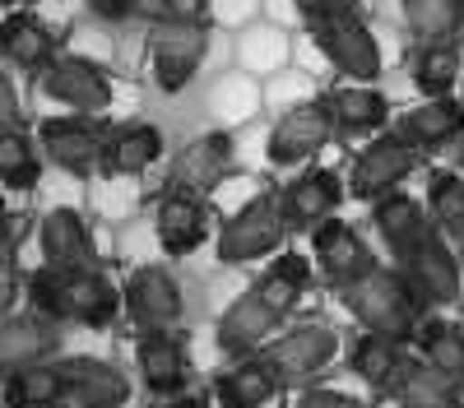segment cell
<instances>
[{"mask_svg": "<svg viewBox=\"0 0 464 408\" xmlns=\"http://www.w3.org/2000/svg\"><path fill=\"white\" fill-rule=\"evenodd\" d=\"M306 283H312V265H306V255H284L279 265L265 274V283L256 292L284 316V311H293L302 297H306Z\"/></svg>", "mask_w": 464, "mask_h": 408, "instance_id": "f546056e", "label": "cell"}, {"mask_svg": "<svg viewBox=\"0 0 464 408\" xmlns=\"http://www.w3.org/2000/svg\"><path fill=\"white\" fill-rule=\"evenodd\" d=\"M459 163H464V154H459Z\"/></svg>", "mask_w": 464, "mask_h": 408, "instance_id": "681fc988", "label": "cell"}, {"mask_svg": "<svg viewBox=\"0 0 464 408\" xmlns=\"http://www.w3.org/2000/svg\"><path fill=\"white\" fill-rule=\"evenodd\" d=\"M464 130V107L459 102H437V107H422L404 121V139H413L418 148L422 144H446Z\"/></svg>", "mask_w": 464, "mask_h": 408, "instance_id": "1f68e13d", "label": "cell"}, {"mask_svg": "<svg viewBox=\"0 0 464 408\" xmlns=\"http://www.w3.org/2000/svg\"><path fill=\"white\" fill-rule=\"evenodd\" d=\"M172 408H205V403H196V399H181V403H172Z\"/></svg>", "mask_w": 464, "mask_h": 408, "instance_id": "bcb514c9", "label": "cell"}, {"mask_svg": "<svg viewBox=\"0 0 464 408\" xmlns=\"http://www.w3.org/2000/svg\"><path fill=\"white\" fill-rule=\"evenodd\" d=\"M24 5H33V0H0V10H24Z\"/></svg>", "mask_w": 464, "mask_h": 408, "instance_id": "f6af8a7d", "label": "cell"}, {"mask_svg": "<svg viewBox=\"0 0 464 408\" xmlns=\"http://www.w3.org/2000/svg\"><path fill=\"white\" fill-rule=\"evenodd\" d=\"M43 148L56 167H65L74 176H89L107 154V139L84 117H56V121H43Z\"/></svg>", "mask_w": 464, "mask_h": 408, "instance_id": "8992f818", "label": "cell"}, {"mask_svg": "<svg viewBox=\"0 0 464 408\" xmlns=\"http://www.w3.org/2000/svg\"><path fill=\"white\" fill-rule=\"evenodd\" d=\"M334 204H339V176L334 172H312V176L293 181V191L284 200V218L293 223V228H306V223H321Z\"/></svg>", "mask_w": 464, "mask_h": 408, "instance_id": "d4e9b609", "label": "cell"}, {"mask_svg": "<svg viewBox=\"0 0 464 408\" xmlns=\"http://www.w3.org/2000/svg\"><path fill=\"white\" fill-rule=\"evenodd\" d=\"M93 5V14H102V19H130V14H140L149 0H89Z\"/></svg>", "mask_w": 464, "mask_h": 408, "instance_id": "f35d334b", "label": "cell"}, {"mask_svg": "<svg viewBox=\"0 0 464 408\" xmlns=\"http://www.w3.org/2000/svg\"><path fill=\"white\" fill-rule=\"evenodd\" d=\"M275 390H279V376L269 362H242L237 371H227L218 381V399L227 408H265L275 399Z\"/></svg>", "mask_w": 464, "mask_h": 408, "instance_id": "484cf974", "label": "cell"}, {"mask_svg": "<svg viewBox=\"0 0 464 408\" xmlns=\"http://www.w3.org/2000/svg\"><path fill=\"white\" fill-rule=\"evenodd\" d=\"M61 366H65V403L74 408H121L130 394L121 371L98 357H70Z\"/></svg>", "mask_w": 464, "mask_h": 408, "instance_id": "ba28073f", "label": "cell"}, {"mask_svg": "<svg viewBox=\"0 0 464 408\" xmlns=\"http://www.w3.org/2000/svg\"><path fill=\"white\" fill-rule=\"evenodd\" d=\"M275 325H279V311L269 307L260 292H246L242 302H232L227 316L218 320V348L232 353V357H242V353L260 348L269 334H275Z\"/></svg>", "mask_w": 464, "mask_h": 408, "instance_id": "4fadbf2b", "label": "cell"}, {"mask_svg": "<svg viewBox=\"0 0 464 408\" xmlns=\"http://www.w3.org/2000/svg\"><path fill=\"white\" fill-rule=\"evenodd\" d=\"M353 371L367 385H376L381 394H395L400 381H404V371H409V357L400 353L395 339H385V334H367V339H358V348H353Z\"/></svg>", "mask_w": 464, "mask_h": 408, "instance_id": "603a6c76", "label": "cell"}, {"mask_svg": "<svg viewBox=\"0 0 464 408\" xmlns=\"http://www.w3.org/2000/svg\"><path fill=\"white\" fill-rule=\"evenodd\" d=\"M37 84H43L47 98H56V102H65L74 111H102L111 102L107 74L84 56H52L43 70H37Z\"/></svg>", "mask_w": 464, "mask_h": 408, "instance_id": "3957f363", "label": "cell"}, {"mask_svg": "<svg viewBox=\"0 0 464 408\" xmlns=\"http://www.w3.org/2000/svg\"><path fill=\"white\" fill-rule=\"evenodd\" d=\"M37 176H43V154L33 148V139L19 126L0 130V181L10 191H33Z\"/></svg>", "mask_w": 464, "mask_h": 408, "instance_id": "4316f807", "label": "cell"}, {"mask_svg": "<svg viewBox=\"0 0 464 408\" xmlns=\"http://www.w3.org/2000/svg\"><path fill=\"white\" fill-rule=\"evenodd\" d=\"M459 390H464V376H459Z\"/></svg>", "mask_w": 464, "mask_h": 408, "instance_id": "c3c4849f", "label": "cell"}, {"mask_svg": "<svg viewBox=\"0 0 464 408\" xmlns=\"http://www.w3.org/2000/svg\"><path fill=\"white\" fill-rule=\"evenodd\" d=\"M330 107H334V117H339L343 130H372V126L385 121V102L376 93H367V89H339L330 98Z\"/></svg>", "mask_w": 464, "mask_h": 408, "instance_id": "d6a6232c", "label": "cell"}, {"mask_svg": "<svg viewBox=\"0 0 464 408\" xmlns=\"http://www.w3.org/2000/svg\"><path fill=\"white\" fill-rule=\"evenodd\" d=\"M56 353V325L47 316H0V371L47 362Z\"/></svg>", "mask_w": 464, "mask_h": 408, "instance_id": "30bf717a", "label": "cell"}, {"mask_svg": "<svg viewBox=\"0 0 464 408\" xmlns=\"http://www.w3.org/2000/svg\"><path fill=\"white\" fill-rule=\"evenodd\" d=\"M37 237H43V260L52 270H93V237L74 209H52Z\"/></svg>", "mask_w": 464, "mask_h": 408, "instance_id": "7c38bea8", "label": "cell"}, {"mask_svg": "<svg viewBox=\"0 0 464 408\" xmlns=\"http://www.w3.org/2000/svg\"><path fill=\"white\" fill-rule=\"evenodd\" d=\"M459 242H464V237H459Z\"/></svg>", "mask_w": 464, "mask_h": 408, "instance_id": "816d5d0a", "label": "cell"}, {"mask_svg": "<svg viewBox=\"0 0 464 408\" xmlns=\"http://www.w3.org/2000/svg\"><path fill=\"white\" fill-rule=\"evenodd\" d=\"M163 14L168 19H181V24H196L205 14V0H163Z\"/></svg>", "mask_w": 464, "mask_h": 408, "instance_id": "b9f144b4", "label": "cell"}, {"mask_svg": "<svg viewBox=\"0 0 464 408\" xmlns=\"http://www.w3.org/2000/svg\"><path fill=\"white\" fill-rule=\"evenodd\" d=\"M418 344H422V357H428V366H437L441 376L459 381L464 376V334L441 325V320H422L418 325Z\"/></svg>", "mask_w": 464, "mask_h": 408, "instance_id": "4dcf8cb0", "label": "cell"}, {"mask_svg": "<svg viewBox=\"0 0 464 408\" xmlns=\"http://www.w3.org/2000/svg\"><path fill=\"white\" fill-rule=\"evenodd\" d=\"M432 213H437L441 228H450V232L464 237V181L459 176L446 172V176L432 181Z\"/></svg>", "mask_w": 464, "mask_h": 408, "instance_id": "e575fe53", "label": "cell"}, {"mask_svg": "<svg viewBox=\"0 0 464 408\" xmlns=\"http://www.w3.org/2000/svg\"><path fill=\"white\" fill-rule=\"evenodd\" d=\"M242 61L251 70H269L284 61V37L279 33H246L242 37Z\"/></svg>", "mask_w": 464, "mask_h": 408, "instance_id": "8d00e7d4", "label": "cell"}, {"mask_svg": "<svg viewBox=\"0 0 464 408\" xmlns=\"http://www.w3.org/2000/svg\"><path fill=\"white\" fill-rule=\"evenodd\" d=\"M330 135V111L325 107H297L275 126L269 135V158L275 163H297L306 154H316Z\"/></svg>", "mask_w": 464, "mask_h": 408, "instance_id": "9a60e30c", "label": "cell"}, {"mask_svg": "<svg viewBox=\"0 0 464 408\" xmlns=\"http://www.w3.org/2000/svg\"><path fill=\"white\" fill-rule=\"evenodd\" d=\"M10 126H19V98H14L10 80L0 74V130H10Z\"/></svg>", "mask_w": 464, "mask_h": 408, "instance_id": "ab89813d", "label": "cell"}, {"mask_svg": "<svg viewBox=\"0 0 464 408\" xmlns=\"http://www.w3.org/2000/svg\"><path fill=\"white\" fill-rule=\"evenodd\" d=\"M135 357H140V371H144V385L153 394H177L186 385V353L168 329H144Z\"/></svg>", "mask_w": 464, "mask_h": 408, "instance_id": "e0dca14e", "label": "cell"}, {"mask_svg": "<svg viewBox=\"0 0 464 408\" xmlns=\"http://www.w3.org/2000/svg\"><path fill=\"white\" fill-rule=\"evenodd\" d=\"M395 399H400L404 408H459L455 381L441 376L437 366H413V362H409V371H404Z\"/></svg>", "mask_w": 464, "mask_h": 408, "instance_id": "f1b7e54d", "label": "cell"}, {"mask_svg": "<svg viewBox=\"0 0 464 408\" xmlns=\"http://www.w3.org/2000/svg\"><path fill=\"white\" fill-rule=\"evenodd\" d=\"M126 311L140 329H172L181 320V292L159 265H144L126 283Z\"/></svg>", "mask_w": 464, "mask_h": 408, "instance_id": "52a82bcc", "label": "cell"}, {"mask_svg": "<svg viewBox=\"0 0 464 408\" xmlns=\"http://www.w3.org/2000/svg\"><path fill=\"white\" fill-rule=\"evenodd\" d=\"M14 297H19V270H14L10 251H0V316L14 311Z\"/></svg>", "mask_w": 464, "mask_h": 408, "instance_id": "74e56055", "label": "cell"}, {"mask_svg": "<svg viewBox=\"0 0 464 408\" xmlns=\"http://www.w3.org/2000/svg\"><path fill=\"white\" fill-rule=\"evenodd\" d=\"M284 228H288L284 204H279L275 195H260V200H251V204L223 228L218 255L227 260V265H237V260H256V255H265V251L279 246Z\"/></svg>", "mask_w": 464, "mask_h": 408, "instance_id": "7a4b0ae2", "label": "cell"}, {"mask_svg": "<svg viewBox=\"0 0 464 408\" xmlns=\"http://www.w3.org/2000/svg\"><path fill=\"white\" fill-rule=\"evenodd\" d=\"M334 348H339V339L330 329H321V325H306V329H293V334H284V339L269 348V366H275V376L279 381H302V376H312V371H321L330 357H334Z\"/></svg>", "mask_w": 464, "mask_h": 408, "instance_id": "8fae6325", "label": "cell"}, {"mask_svg": "<svg viewBox=\"0 0 464 408\" xmlns=\"http://www.w3.org/2000/svg\"><path fill=\"white\" fill-rule=\"evenodd\" d=\"M200 52H205V33L196 24H181V19L159 24V33H153V70H159V84L181 89L196 74Z\"/></svg>", "mask_w": 464, "mask_h": 408, "instance_id": "9c48e42d", "label": "cell"}, {"mask_svg": "<svg viewBox=\"0 0 464 408\" xmlns=\"http://www.w3.org/2000/svg\"><path fill=\"white\" fill-rule=\"evenodd\" d=\"M297 5H302V14H306V19H316V14L334 10V0H297Z\"/></svg>", "mask_w": 464, "mask_h": 408, "instance_id": "ee69618b", "label": "cell"}, {"mask_svg": "<svg viewBox=\"0 0 464 408\" xmlns=\"http://www.w3.org/2000/svg\"><path fill=\"white\" fill-rule=\"evenodd\" d=\"M65 307H70V320L102 329L121 311V292L93 270H65Z\"/></svg>", "mask_w": 464, "mask_h": 408, "instance_id": "5bb4252c", "label": "cell"}, {"mask_svg": "<svg viewBox=\"0 0 464 408\" xmlns=\"http://www.w3.org/2000/svg\"><path fill=\"white\" fill-rule=\"evenodd\" d=\"M455 19H464V0H455Z\"/></svg>", "mask_w": 464, "mask_h": 408, "instance_id": "7dc6e473", "label": "cell"}, {"mask_svg": "<svg viewBox=\"0 0 464 408\" xmlns=\"http://www.w3.org/2000/svg\"><path fill=\"white\" fill-rule=\"evenodd\" d=\"M5 403L10 408H56V403H65V366L61 362H33V366L10 371Z\"/></svg>", "mask_w": 464, "mask_h": 408, "instance_id": "7402d4cb", "label": "cell"}, {"mask_svg": "<svg viewBox=\"0 0 464 408\" xmlns=\"http://www.w3.org/2000/svg\"><path fill=\"white\" fill-rule=\"evenodd\" d=\"M409 24L422 33H450L455 24V0H404Z\"/></svg>", "mask_w": 464, "mask_h": 408, "instance_id": "d590c367", "label": "cell"}, {"mask_svg": "<svg viewBox=\"0 0 464 408\" xmlns=\"http://www.w3.org/2000/svg\"><path fill=\"white\" fill-rule=\"evenodd\" d=\"M56 408H61V403H56Z\"/></svg>", "mask_w": 464, "mask_h": 408, "instance_id": "f907efd6", "label": "cell"}, {"mask_svg": "<svg viewBox=\"0 0 464 408\" xmlns=\"http://www.w3.org/2000/svg\"><path fill=\"white\" fill-rule=\"evenodd\" d=\"M343 302L353 307V316L372 329V334H385V339H409V334H418V292L385 274V270H367L362 279L343 283Z\"/></svg>", "mask_w": 464, "mask_h": 408, "instance_id": "6da1fadb", "label": "cell"}, {"mask_svg": "<svg viewBox=\"0 0 464 408\" xmlns=\"http://www.w3.org/2000/svg\"><path fill=\"white\" fill-rule=\"evenodd\" d=\"M316 260H321V270L343 288V283H353L372 270V260H367V246L358 242L353 228H343V223H321L316 228Z\"/></svg>", "mask_w": 464, "mask_h": 408, "instance_id": "ac0fdd59", "label": "cell"}, {"mask_svg": "<svg viewBox=\"0 0 464 408\" xmlns=\"http://www.w3.org/2000/svg\"><path fill=\"white\" fill-rule=\"evenodd\" d=\"M227 135H205L196 144H186L177 154V167H172V185L181 195H200L209 185H218V176L227 172Z\"/></svg>", "mask_w": 464, "mask_h": 408, "instance_id": "2e32d148", "label": "cell"}, {"mask_svg": "<svg viewBox=\"0 0 464 408\" xmlns=\"http://www.w3.org/2000/svg\"><path fill=\"white\" fill-rule=\"evenodd\" d=\"M312 28H316V37H321V47L330 52V61L343 65V74H362V80H367V74H376L381 52H376V43L367 37V28H362L353 14H348L343 5L316 14Z\"/></svg>", "mask_w": 464, "mask_h": 408, "instance_id": "5b68a950", "label": "cell"}, {"mask_svg": "<svg viewBox=\"0 0 464 408\" xmlns=\"http://www.w3.org/2000/svg\"><path fill=\"white\" fill-rule=\"evenodd\" d=\"M0 56L24 65V70H43L56 56V37L37 14L19 10V14H10L5 24H0Z\"/></svg>", "mask_w": 464, "mask_h": 408, "instance_id": "d6986e66", "label": "cell"}, {"mask_svg": "<svg viewBox=\"0 0 464 408\" xmlns=\"http://www.w3.org/2000/svg\"><path fill=\"white\" fill-rule=\"evenodd\" d=\"M302 408H362V403L348 399V394H334V390H312L302 399Z\"/></svg>", "mask_w": 464, "mask_h": 408, "instance_id": "60d3db41", "label": "cell"}, {"mask_svg": "<svg viewBox=\"0 0 464 408\" xmlns=\"http://www.w3.org/2000/svg\"><path fill=\"white\" fill-rule=\"evenodd\" d=\"M159 242H163L168 255H190L205 242V204L196 195L172 191L159 204Z\"/></svg>", "mask_w": 464, "mask_h": 408, "instance_id": "44dd1931", "label": "cell"}, {"mask_svg": "<svg viewBox=\"0 0 464 408\" xmlns=\"http://www.w3.org/2000/svg\"><path fill=\"white\" fill-rule=\"evenodd\" d=\"M376 228H381L385 242H391L395 255H404L422 232H428V218H422V209H418L409 195H385V200L376 204Z\"/></svg>", "mask_w": 464, "mask_h": 408, "instance_id": "83f0119b", "label": "cell"}, {"mask_svg": "<svg viewBox=\"0 0 464 408\" xmlns=\"http://www.w3.org/2000/svg\"><path fill=\"white\" fill-rule=\"evenodd\" d=\"M404 270H409V288L422 297V302H455V292H459V265H455V255L450 246L428 228L404 255Z\"/></svg>", "mask_w": 464, "mask_h": 408, "instance_id": "277c9868", "label": "cell"}, {"mask_svg": "<svg viewBox=\"0 0 464 408\" xmlns=\"http://www.w3.org/2000/svg\"><path fill=\"white\" fill-rule=\"evenodd\" d=\"M10 237H14V223H10V209H5V200H0V251L10 246Z\"/></svg>", "mask_w": 464, "mask_h": 408, "instance_id": "7bdbcfd3", "label": "cell"}, {"mask_svg": "<svg viewBox=\"0 0 464 408\" xmlns=\"http://www.w3.org/2000/svg\"><path fill=\"white\" fill-rule=\"evenodd\" d=\"M409 167H413L409 139H381V144H372L367 154L358 158V167H353V195H381V191H391V185Z\"/></svg>", "mask_w": 464, "mask_h": 408, "instance_id": "ffe728a7", "label": "cell"}, {"mask_svg": "<svg viewBox=\"0 0 464 408\" xmlns=\"http://www.w3.org/2000/svg\"><path fill=\"white\" fill-rule=\"evenodd\" d=\"M459 74V52L450 43H432L428 52L418 56V84L428 93H446Z\"/></svg>", "mask_w": 464, "mask_h": 408, "instance_id": "836d02e7", "label": "cell"}, {"mask_svg": "<svg viewBox=\"0 0 464 408\" xmlns=\"http://www.w3.org/2000/svg\"><path fill=\"white\" fill-rule=\"evenodd\" d=\"M159 148H163V135H159V126H126V130H116L111 139H107V154H102V167L111 172V176H135V172H144L153 158H159Z\"/></svg>", "mask_w": 464, "mask_h": 408, "instance_id": "cb8c5ba5", "label": "cell"}]
</instances>
